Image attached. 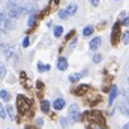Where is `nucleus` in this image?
<instances>
[{"mask_svg": "<svg viewBox=\"0 0 129 129\" xmlns=\"http://www.w3.org/2000/svg\"><path fill=\"white\" fill-rule=\"evenodd\" d=\"M49 108H51V104H49V101L48 100H43L42 101V104H41V110L43 111V113H48L49 111Z\"/></svg>", "mask_w": 129, "mask_h": 129, "instance_id": "obj_11", "label": "nucleus"}, {"mask_svg": "<svg viewBox=\"0 0 129 129\" xmlns=\"http://www.w3.org/2000/svg\"><path fill=\"white\" fill-rule=\"evenodd\" d=\"M121 39H123V43H125V44H128V43H129V30H126V32H124V33H123Z\"/></svg>", "mask_w": 129, "mask_h": 129, "instance_id": "obj_21", "label": "nucleus"}, {"mask_svg": "<svg viewBox=\"0 0 129 129\" xmlns=\"http://www.w3.org/2000/svg\"><path fill=\"white\" fill-rule=\"evenodd\" d=\"M7 110H8V114H9V116H10V119H15V110H14V108L12 106V105H8V108H7Z\"/></svg>", "mask_w": 129, "mask_h": 129, "instance_id": "obj_19", "label": "nucleus"}, {"mask_svg": "<svg viewBox=\"0 0 129 129\" xmlns=\"http://www.w3.org/2000/svg\"><path fill=\"white\" fill-rule=\"evenodd\" d=\"M64 105H66V103H64L63 99H56L54 103H53V108L54 110H62L64 108Z\"/></svg>", "mask_w": 129, "mask_h": 129, "instance_id": "obj_9", "label": "nucleus"}, {"mask_svg": "<svg viewBox=\"0 0 129 129\" xmlns=\"http://www.w3.org/2000/svg\"><path fill=\"white\" fill-rule=\"evenodd\" d=\"M124 113H126V114H128V115H129V111H124Z\"/></svg>", "mask_w": 129, "mask_h": 129, "instance_id": "obj_36", "label": "nucleus"}, {"mask_svg": "<svg viewBox=\"0 0 129 129\" xmlns=\"http://www.w3.org/2000/svg\"><path fill=\"white\" fill-rule=\"evenodd\" d=\"M125 96H126V101H128V104H129V92H126Z\"/></svg>", "mask_w": 129, "mask_h": 129, "instance_id": "obj_35", "label": "nucleus"}, {"mask_svg": "<svg viewBox=\"0 0 129 129\" xmlns=\"http://www.w3.org/2000/svg\"><path fill=\"white\" fill-rule=\"evenodd\" d=\"M61 124H62V126L66 129L67 128V119L66 118H61Z\"/></svg>", "mask_w": 129, "mask_h": 129, "instance_id": "obj_26", "label": "nucleus"}, {"mask_svg": "<svg viewBox=\"0 0 129 129\" xmlns=\"http://www.w3.org/2000/svg\"><path fill=\"white\" fill-rule=\"evenodd\" d=\"M5 72H7V70H5V66H4V64H2V66H0V79H4V76H5Z\"/></svg>", "mask_w": 129, "mask_h": 129, "instance_id": "obj_24", "label": "nucleus"}, {"mask_svg": "<svg viewBox=\"0 0 129 129\" xmlns=\"http://www.w3.org/2000/svg\"><path fill=\"white\" fill-rule=\"evenodd\" d=\"M89 89H90V86L89 85H86V84H82V85H79L75 90V94H77V95H84V94H86L87 91H89Z\"/></svg>", "mask_w": 129, "mask_h": 129, "instance_id": "obj_6", "label": "nucleus"}, {"mask_svg": "<svg viewBox=\"0 0 129 129\" xmlns=\"http://www.w3.org/2000/svg\"><path fill=\"white\" fill-rule=\"evenodd\" d=\"M69 118L72 123H76L80 120L81 115H80V111H79V106L77 105H71L70 106V110H69Z\"/></svg>", "mask_w": 129, "mask_h": 129, "instance_id": "obj_3", "label": "nucleus"}, {"mask_svg": "<svg viewBox=\"0 0 129 129\" xmlns=\"http://www.w3.org/2000/svg\"><path fill=\"white\" fill-rule=\"evenodd\" d=\"M129 24V18H124L123 20V25H128Z\"/></svg>", "mask_w": 129, "mask_h": 129, "instance_id": "obj_30", "label": "nucleus"}, {"mask_svg": "<svg viewBox=\"0 0 129 129\" xmlns=\"http://www.w3.org/2000/svg\"><path fill=\"white\" fill-rule=\"evenodd\" d=\"M37 124H38V125H42V124H43V119H42V118H38V119H37Z\"/></svg>", "mask_w": 129, "mask_h": 129, "instance_id": "obj_31", "label": "nucleus"}, {"mask_svg": "<svg viewBox=\"0 0 129 129\" xmlns=\"http://www.w3.org/2000/svg\"><path fill=\"white\" fill-rule=\"evenodd\" d=\"M59 3V0H52V4L53 5H56V4H58Z\"/></svg>", "mask_w": 129, "mask_h": 129, "instance_id": "obj_32", "label": "nucleus"}, {"mask_svg": "<svg viewBox=\"0 0 129 129\" xmlns=\"http://www.w3.org/2000/svg\"><path fill=\"white\" fill-rule=\"evenodd\" d=\"M17 106H18V110H19L20 114H25L30 109V103H29V100L25 96L18 95V98H17Z\"/></svg>", "mask_w": 129, "mask_h": 129, "instance_id": "obj_2", "label": "nucleus"}, {"mask_svg": "<svg viewBox=\"0 0 129 129\" xmlns=\"http://www.w3.org/2000/svg\"><path fill=\"white\" fill-rule=\"evenodd\" d=\"M74 34H75V30H71V32H70V33H69V34L66 36V39L69 41V39H70V38H71V37H72Z\"/></svg>", "mask_w": 129, "mask_h": 129, "instance_id": "obj_29", "label": "nucleus"}, {"mask_svg": "<svg viewBox=\"0 0 129 129\" xmlns=\"http://www.w3.org/2000/svg\"><path fill=\"white\" fill-rule=\"evenodd\" d=\"M85 74H86V71H82L81 74H72V75L69 76V81H70V82H76V81H79V80L81 79V76L85 75Z\"/></svg>", "mask_w": 129, "mask_h": 129, "instance_id": "obj_10", "label": "nucleus"}, {"mask_svg": "<svg viewBox=\"0 0 129 129\" xmlns=\"http://www.w3.org/2000/svg\"><path fill=\"white\" fill-rule=\"evenodd\" d=\"M58 17H59L61 19H66V18L69 17V14H67L66 9H62V10H59V12H58Z\"/></svg>", "mask_w": 129, "mask_h": 129, "instance_id": "obj_22", "label": "nucleus"}, {"mask_svg": "<svg viewBox=\"0 0 129 129\" xmlns=\"http://www.w3.org/2000/svg\"><path fill=\"white\" fill-rule=\"evenodd\" d=\"M128 82H129V79H128Z\"/></svg>", "mask_w": 129, "mask_h": 129, "instance_id": "obj_38", "label": "nucleus"}, {"mask_svg": "<svg viewBox=\"0 0 129 129\" xmlns=\"http://www.w3.org/2000/svg\"><path fill=\"white\" fill-rule=\"evenodd\" d=\"M62 33H63V27H62V25H57V27H54V29H53V34H54L56 38H59V37L62 36Z\"/></svg>", "mask_w": 129, "mask_h": 129, "instance_id": "obj_14", "label": "nucleus"}, {"mask_svg": "<svg viewBox=\"0 0 129 129\" xmlns=\"http://www.w3.org/2000/svg\"><path fill=\"white\" fill-rule=\"evenodd\" d=\"M76 10H77V7H76V4H70V5L66 8V12H67L69 17H70V15H74V14L76 13Z\"/></svg>", "mask_w": 129, "mask_h": 129, "instance_id": "obj_13", "label": "nucleus"}, {"mask_svg": "<svg viewBox=\"0 0 129 129\" xmlns=\"http://www.w3.org/2000/svg\"><path fill=\"white\" fill-rule=\"evenodd\" d=\"M33 2H38V0H33Z\"/></svg>", "mask_w": 129, "mask_h": 129, "instance_id": "obj_37", "label": "nucleus"}, {"mask_svg": "<svg viewBox=\"0 0 129 129\" xmlns=\"http://www.w3.org/2000/svg\"><path fill=\"white\" fill-rule=\"evenodd\" d=\"M29 43H30V42H29V38H28V37H25V38L23 39V47H28V46H29Z\"/></svg>", "mask_w": 129, "mask_h": 129, "instance_id": "obj_27", "label": "nucleus"}, {"mask_svg": "<svg viewBox=\"0 0 129 129\" xmlns=\"http://www.w3.org/2000/svg\"><path fill=\"white\" fill-rule=\"evenodd\" d=\"M92 61H94V63L101 62V54H95V56L92 57Z\"/></svg>", "mask_w": 129, "mask_h": 129, "instance_id": "obj_25", "label": "nucleus"}, {"mask_svg": "<svg viewBox=\"0 0 129 129\" xmlns=\"http://www.w3.org/2000/svg\"><path fill=\"white\" fill-rule=\"evenodd\" d=\"M37 87H43V84L42 82H37Z\"/></svg>", "mask_w": 129, "mask_h": 129, "instance_id": "obj_33", "label": "nucleus"}, {"mask_svg": "<svg viewBox=\"0 0 129 129\" xmlns=\"http://www.w3.org/2000/svg\"><path fill=\"white\" fill-rule=\"evenodd\" d=\"M37 69H38L39 72H44V71H49V70H51V66H49V64H43V63L38 62Z\"/></svg>", "mask_w": 129, "mask_h": 129, "instance_id": "obj_12", "label": "nucleus"}, {"mask_svg": "<svg viewBox=\"0 0 129 129\" xmlns=\"http://www.w3.org/2000/svg\"><path fill=\"white\" fill-rule=\"evenodd\" d=\"M123 129H129V123H126V124L123 126Z\"/></svg>", "mask_w": 129, "mask_h": 129, "instance_id": "obj_34", "label": "nucleus"}, {"mask_svg": "<svg viewBox=\"0 0 129 129\" xmlns=\"http://www.w3.org/2000/svg\"><path fill=\"white\" fill-rule=\"evenodd\" d=\"M89 129H106V128L104 126V124H100V123H90Z\"/></svg>", "mask_w": 129, "mask_h": 129, "instance_id": "obj_18", "label": "nucleus"}, {"mask_svg": "<svg viewBox=\"0 0 129 129\" xmlns=\"http://www.w3.org/2000/svg\"><path fill=\"white\" fill-rule=\"evenodd\" d=\"M0 116H2V119H5L7 118V109L3 105L0 106Z\"/></svg>", "mask_w": 129, "mask_h": 129, "instance_id": "obj_23", "label": "nucleus"}, {"mask_svg": "<svg viewBox=\"0 0 129 129\" xmlns=\"http://www.w3.org/2000/svg\"><path fill=\"white\" fill-rule=\"evenodd\" d=\"M116 96H118V87L115 85H113L111 89H110V94H109V105L113 104V101L115 100Z\"/></svg>", "mask_w": 129, "mask_h": 129, "instance_id": "obj_8", "label": "nucleus"}, {"mask_svg": "<svg viewBox=\"0 0 129 129\" xmlns=\"http://www.w3.org/2000/svg\"><path fill=\"white\" fill-rule=\"evenodd\" d=\"M0 95H2V100L3 101H9L10 100V94L9 92H7V90H4V89H2V91H0Z\"/></svg>", "mask_w": 129, "mask_h": 129, "instance_id": "obj_16", "label": "nucleus"}, {"mask_svg": "<svg viewBox=\"0 0 129 129\" xmlns=\"http://www.w3.org/2000/svg\"><path fill=\"white\" fill-rule=\"evenodd\" d=\"M82 33H84V36H85V37H89V36H91V34L94 33V27H92V25H87V27H85Z\"/></svg>", "mask_w": 129, "mask_h": 129, "instance_id": "obj_17", "label": "nucleus"}, {"mask_svg": "<svg viewBox=\"0 0 129 129\" xmlns=\"http://www.w3.org/2000/svg\"><path fill=\"white\" fill-rule=\"evenodd\" d=\"M100 44H101V38H100V37H95V38H92L91 42H90V49H91V51H96Z\"/></svg>", "mask_w": 129, "mask_h": 129, "instance_id": "obj_7", "label": "nucleus"}, {"mask_svg": "<svg viewBox=\"0 0 129 129\" xmlns=\"http://www.w3.org/2000/svg\"><path fill=\"white\" fill-rule=\"evenodd\" d=\"M116 39H119V23H115L111 32V43L116 44Z\"/></svg>", "mask_w": 129, "mask_h": 129, "instance_id": "obj_5", "label": "nucleus"}, {"mask_svg": "<svg viewBox=\"0 0 129 129\" xmlns=\"http://www.w3.org/2000/svg\"><path fill=\"white\" fill-rule=\"evenodd\" d=\"M25 12H27L25 8H23V7H20V5H18V4H14V3H9L8 7H7V13H8V15L12 17V18H14V19H17L18 17L23 15Z\"/></svg>", "mask_w": 129, "mask_h": 129, "instance_id": "obj_1", "label": "nucleus"}, {"mask_svg": "<svg viewBox=\"0 0 129 129\" xmlns=\"http://www.w3.org/2000/svg\"><path fill=\"white\" fill-rule=\"evenodd\" d=\"M2 48H3V52H4V54H5V56L9 58V57L12 56V53H13V48H12V47H9V46L7 47L5 44H3V46H2Z\"/></svg>", "mask_w": 129, "mask_h": 129, "instance_id": "obj_15", "label": "nucleus"}, {"mask_svg": "<svg viewBox=\"0 0 129 129\" xmlns=\"http://www.w3.org/2000/svg\"><path fill=\"white\" fill-rule=\"evenodd\" d=\"M67 67H69L67 59L64 58V57H59V58L57 59V69H58L59 71H66Z\"/></svg>", "mask_w": 129, "mask_h": 129, "instance_id": "obj_4", "label": "nucleus"}, {"mask_svg": "<svg viewBox=\"0 0 129 129\" xmlns=\"http://www.w3.org/2000/svg\"><path fill=\"white\" fill-rule=\"evenodd\" d=\"M90 3H91L94 7H98V5H99V3H100V0H90Z\"/></svg>", "mask_w": 129, "mask_h": 129, "instance_id": "obj_28", "label": "nucleus"}, {"mask_svg": "<svg viewBox=\"0 0 129 129\" xmlns=\"http://www.w3.org/2000/svg\"><path fill=\"white\" fill-rule=\"evenodd\" d=\"M36 20H37L36 14H30V17H29V19H28V27H33L34 23H36Z\"/></svg>", "mask_w": 129, "mask_h": 129, "instance_id": "obj_20", "label": "nucleus"}]
</instances>
